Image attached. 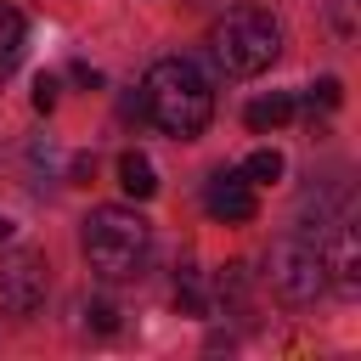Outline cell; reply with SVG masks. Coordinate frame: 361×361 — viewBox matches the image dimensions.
I'll list each match as a JSON object with an SVG mask.
<instances>
[{
	"label": "cell",
	"mask_w": 361,
	"mask_h": 361,
	"mask_svg": "<svg viewBox=\"0 0 361 361\" xmlns=\"http://www.w3.org/2000/svg\"><path fill=\"white\" fill-rule=\"evenodd\" d=\"M45 259L17 248V254H0V310L6 316H34L45 305Z\"/></svg>",
	"instance_id": "obj_5"
},
{
	"label": "cell",
	"mask_w": 361,
	"mask_h": 361,
	"mask_svg": "<svg viewBox=\"0 0 361 361\" xmlns=\"http://www.w3.org/2000/svg\"><path fill=\"white\" fill-rule=\"evenodd\" d=\"M118 186H124L130 197H152V192H158L152 158H147V152H124V158H118Z\"/></svg>",
	"instance_id": "obj_10"
},
{
	"label": "cell",
	"mask_w": 361,
	"mask_h": 361,
	"mask_svg": "<svg viewBox=\"0 0 361 361\" xmlns=\"http://www.w3.org/2000/svg\"><path fill=\"white\" fill-rule=\"evenodd\" d=\"M243 118H248V130H254V135L282 130V124L293 118V96H282V90H276V96H259V102H248V113H243Z\"/></svg>",
	"instance_id": "obj_9"
},
{
	"label": "cell",
	"mask_w": 361,
	"mask_h": 361,
	"mask_svg": "<svg viewBox=\"0 0 361 361\" xmlns=\"http://www.w3.org/2000/svg\"><path fill=\"white\" fill-rule=\"evenodd\" d=\"M79 248L90 259V271L102 282H130L147 271V254H152V226L124 209V203H102L85 214V231H79Z\"/></svg>",
	"instance_id": "obj_2"
},
{
	"label": "cell",
	"mask_w": 361,
	"mask_h": 361,
	"mask_svg": "<svg viewBox=\"0 0 361 361\" xmlns=\"http://www.w3.org/2000/svg\"><path fill=\"white\" fill-rule=\"evenodd\" d=\"M6 237H11V220H6V214H0V243H6Z\"/></svg>",
	"instance_id": "obj_17"
},
{
	"label": "cell",
	"mask_w": 361,
	"mask_h": 361,
	"mask_svg": "<svg viewBox=\"0 0 361 361\" xmlns=\"http://www.w3.org/2000/svg\"><path fill=\"white\" fill-rule=\"evenodd\" d=\"M265 271H271V288H276L288 305H310V299H322V293H327L322 248H316V243H305V237H282V243L271 248Z\"/></svg>",
	"instance_id": "obj_4"
},
{
	"label": "cell",
	"mask_w": 361,
	"mask_h": 361,
	"mask_svg": "<svg viewBox=\"0 0 361 361\" xmlns=\"http://www.w3.org/2000/svg\"><path fill=\"white\" fill-rule=\"evenodd\" d=\"M338 102H344V85H338L333 73H327V79H316V85L305 90V107H310V113H316V107H322V113H333Z\"/></svg>",
	"instance_id": "obj_12"
},
{
	"label": "cell",
	"mask_w": 361,
	"mask_h": 361,
	"mask_svg": "<svg viewBox=\"0 0 361 361\" xmlns=\"http://www.w3.org/2000/svg\"><path fill=\"white\" fill-rule=\"evenodd\" d=\"M141 113H147L164 135L192 141V135H203L209 118H214V90H209V79L197 73V62H186V56H158V62L147 68V79H141Z\"/></svg>",
	"instance_id": "obj_1"
},
{
	"label": "cell",
	"mask_w": 361,
	"mask_h": 361,
	"mask_svg": "<svg viewBox=\"0 0 361 361\" xmlns=\"http://www.w3.org/2000/svg\"><path fill=\"white\" fill-rule=\"evenodd\" d=\"M68 175H73V186H90V175H96V158H90V152H79Z\"/></svg>",
	"instance_id": "obj_15"
},
{
	"label": "cell",
	"mask_w": 361,
	"mask_h": 361,
	"mask_svg": "<svg viewBox=\"0 0 361 361\" xmlns=\"http://www.w3.org/2000/svg\"><path fill=\"white\" fill-rule=\"evenodd\" d=\"M23 51H28V23L17 6H0V79L23 62Z\"/></svg>",
	"instance_id": "obj_8"
},
{
	"label": "cell",
	"mask_w": 361,
	"mask_h": 361,
	"mask_svg": "<svg viewBox=\"0 0 361 361\" xmlns=\"http://www.w3.org/2000/svg\"><path fill=\"white\" fill-rule=\"evenodd\" d=\"M203 209H209V220H226V226H243V220H254V192H248V180L243 175H214L209 186H203Z\"/></svg>",
	"instance_id": "obj_7"
},
{
	"label": "cell",
	"mask_w": 361,
	"mask_h": 361,
	"mask_svg": "<svg viewBox=\"0 0 361 361\" xmlns=\"http://www.w3.org/2000/svg\"><path fill=\"white\" fill-rule=\"evenodd\" d=\"M322 265H327V282H333L338 293H355V288H361V243H355V226H350V220H333V226H327Z\"/></svg>",
	"instance_id": "obj_6"
},
{
	"label": "cell",
	"mask_w": 361,
	"mask_h": 361,
	"mask_svg": "<svg viewBox=\"0 0 361 361\" xmlns=\"http://www.w3.org/2000/svg\"><path fill=\"white\" fill-rule=\"evenodd\" d=\"M73 79H79V85H85V90H102V73H96V68H90V62H73Z\"/></svg>",
	"instance_id": "obj_16"
},
{
	"label": "cell",
	"mask_w": 361,
	"mask_h": 361,
	"mask_svg": "<svg viewBox=\"0 0 361 361\" xmlns=\"http://www.w3.org/2000/svg\"><path fill=\"white\" fill-rule=\"evenodd\" d=\"M51 107H56V79L39 73V79H34V113H51Z\"/></svg>",
	"instance_id": "obj_13"
},
{
	"label": "cell",
	"mask_w": 361,
	"mask_h": 361,
	"mask_svg": "<svg viewBox=\"0 0 361 361\" xmlns=\"http://www.w3.org/2000/svg\"><path fill=\"white\" fill-rule=\"evenodd\" d=\"M209 45H214V62H220L226 73L254 79V73H265V68L276 62V51H282V28H276V17L259 11V6H231V11L214 23Z\"/></svg>",
	"instance_id": "obj_3"
},
{
	"label": "cell",
	"mask_w": 361,
	"mask_h": 361,
	"mask_svg": "<svg viewBox=\"0 0 361 361\" xmlns=\"http://www.w3.org/2000/svg\"><path fill=\"white\" fill-rule=\"evenodd\" d=\"M85 316H90V327H96V333H113V327H118V310H113V305H102V299H96V305H85Z\"/></svg>",
	"instance_id": "obj_14"
},
{
	"label": "cell",
	"mask_w": 361,
	"mask_h": 361,
	"mask_svg": "<svg viewBox=\"0 0 361 361\" xmlns=\"http://www.w3.org/2000/svg\"><path fill=\"white\" fill-rule=\"evenodd\" d=\"M282 169H288V164H282V152H276V147H259V152H248L243 180H248V186H276V180H282Z\"/></svg>",
	"instance_id": "obj_11"
}]
</instances>
